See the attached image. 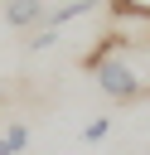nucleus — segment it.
I'll return each instance as SVG.
<instances>
[{
	"label": "nucleus",
	"instance_id": "nucleus-1",
	"mask_svg": "<svg viewBox=\"0 0 150 155\" xmlns=\"http://www.w3.org/2000/svg\"><path fill=\"white\" fill-rule=\"evenodd\" d=\"M44 19H48L44 0H5V24L10 29H39Z\"/></svg>",
	"mask_w": 150,
	"mask_h": 155
},
{
	"label": "nucleus",
	"instance_id": "nucleus-2",
	"mask_svg": "<svg viewBox=\"0 0 150 155\" xmlns=\"http://www.w3.org/2000/svg\"><path fill=\"white\" fill-rule=\"evenodd\" d=\"M102 0H68V5H58V10H48V29H63V24H73V19H82V15H92Z\"/></svg>",
	"mask_w": 150,
	"mask_h": 155
},
{
	"label": "nucleus",
	"instance_id": "nucleus-3",
	"mask_svg": "<svg viewBox=\"0 0 150 155\" xmlns=\"http://www.w3.org/2000/svg\"><path fill=\"white\" fill-rule=\"evenodd\" d=\"M24 145H29V126L24 121H10V131L0 136V155H24Z\"/></svg>",
	"mask_w": 150,
	"mask_h": 155
},
{
	"label": "nucleus",
	"instance_id": "nucleus-4",
	"mask_svg": "<svg viewBox=\"0 0 150 155\" xmlns=\"http://www.w3.org/2000/svg\"><path fill=\"white\" fill-rule=\"evenodd\" d=\"M116 19H145L150 24V0H106Z\"/></svg>",
	"mask_w": 150,
	"mask_h": 155
},
{
	"label": "nucleus",
	"instance_id": "nucleus-5",
	"mask_svg": "<svg viewBox=\"0 0 150 155\" xmlns=\"http://www.w3.org/2000/svg\"><path fill=\"white\" fill-rule=\"evenodd\" d=\"M106 136H111V116H92V121L82 126V140H87V145H97V140H106Z\"/></svg>",
	"mask_w": 150,
	"mask_h": 155
},
{
	"label": "nucleus",
	"instance_id": "nucleus-6",
	"mask_svg": "<svg viewBox=\"0 0 150 155\" xmlns=\"http://www.w3.org/2000/svg\"><path fill=\"white\" fill-rule=\"evenodd\" d=\"M145 97H150V92H145Z\"/></svg>",
	"mask_w": 150,
	"mask_h": 155
}]
</instances>
